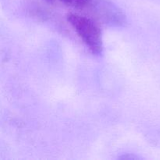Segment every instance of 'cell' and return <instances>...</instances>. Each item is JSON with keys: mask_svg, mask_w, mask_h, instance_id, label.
Wrapping results in <instances>:
<instances>
[{"mask_svg": "<svg viewBox=\"0 0 160 160\" xmlns=\"http://www.w3.org/2000/svg\"><path fill=\"white\" fill-rule=\"evenodd\" d=\"M67 19L91 52L94 55L102 53L103 42L101 30L93 20L74 12L67 14Z\"/></svg>", "mask_w": 160, "mask_h": 160, "instance_id": "1", "label": "cell"}, {"mask_svg": "<svg viewBox=\"0 0 160 160\" xmlns=\"http://www.w3.org/2000/svg\"><path fill=\"white\" fill-rule=\"evenodd\" d=\"M91 2V0H74V5L77 7L83 8L87 6Z\"/></svg>", "mask_w": 160, "mask_h": 160, "instance_id": "2", "label": "cell"}, {"mask_svg": "<svg viewBox=\"0 0 160 160\" xmlns=\"http://www.w3.org/2000/svg\"><path fill=\"white\" fill-rule=\"evenodd\" d=\"M62 2H63L64 4L69 5V6H71V5H74V0H60Z\"/></svg>", "mask_w": 160, "mask_h": 160, "instance_id": "3", "label": "cell"}, {"mask_svg": "<svg viewBox=\"0 0 160 160\" xmlns=\"http://www.w3.org/2000/svg\"><path fill=\"white\" fill-rule=\"evenodd\" d=\"M47 2H53L55 1V0H46Z\"/></svg>", "mask_w": 160, "mask_h": 160, "instance_id": "4", "label": "cell"}]
</instances>
